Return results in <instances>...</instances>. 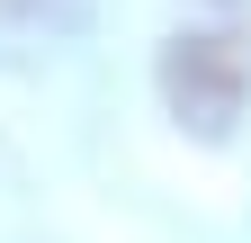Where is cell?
Returning a JSON list of instances; mask_svg holds the SVG:
<instances>
[{
	"instance_id": "cell-1",
	"label": "cell",
	"mask_w": 251,
	"mask_h": 243,
	"mask_svg": "<svg viewBox=\"0 0 251 243\" xmlns=\"http://www.w3.org/2000/svg\"><path fill=\"white\" fill-rule=\"evenodd\" d=\"M162 90H171L179 126L225 135L233 117H242V99H251V54H242L233 36H179L171 63H162Z\"/></svg>"
}]
</instances>
